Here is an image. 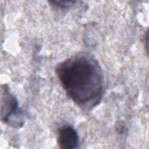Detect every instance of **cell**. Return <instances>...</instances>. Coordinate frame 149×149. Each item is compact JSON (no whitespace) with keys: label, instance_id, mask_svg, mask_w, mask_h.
I'll return each mask as SVG.
<instances>
[{"label":"cell","instance_id":"obj_2","mask_svg":"<svg viewBox=\"0 0 149 149\" xmlns=\"http://www.w3.org/2000/svg\"><path fill=\"white\" fill-rule=\"evenodd\" d=\"M1 120L13 127L23 125L22 111L19 109L16 98L10 93L9 87L4 84L1 95Z\"/></svg>","mask_w":149,"mask_h":149},{"label":"cell","instance_id":"obj_1","mask_svg":"<svg viewBox=\"0 0 149 149\" xmlns=\"http://www.w3.org/2000/svg\"><path fill=\"white\" fill-rule=\"evenodd\" d=\"M56 73L69 98L80 107L90 108L100 102L103 76L98 61L80 53L58 64Z\"/></svg>","mask_w":149,"mask_h":149},{"label":"cell","instance_id":"obj_4","mask_svg":"<svg viewBox=\"0 0 149 149\" xmlns=\"http://www.w3.org/2000/svg\"><path fill=\"white\" fill-rule=\"evenodd\" d=\"M51 3L56 7L60 8H66L73 5L75 1H52L50 2Z\"/></svg>","mask_w":149,"mask_h":149},{"label":"cell","instance_id":"obj_3","mask_svg":"<svg viewBox=\"0 0 149 149\" xmlns=\"http://www.w3.org/2000/svg\"><path fill=\"white\" fill-rule=\"evenodd\" d=\"M57 143L61 148H77L79 144V136L76 130L70 125L62 126L58 130Z\"/></svg>","mask_w":149,"mask_h":149}]
</instances>
